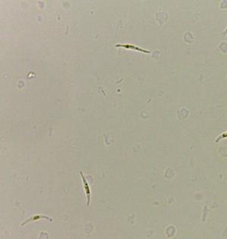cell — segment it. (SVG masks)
Listing matches in <instances>:
<instances>
[{
  "label": "cell",
  "instance_id": "cell-2",
  "mask_svg": "<svg viewBox=\"0 0 227 239\" xmlns=\"http://www.w3.org/2000/svg\"><path fill=\"white\" fill-rule=\"evenodd\" d=\"M116 47H123V48H131V49H134V50H137V51L139 52H142L144 53H150V51H148V50L143 49V48H140L139 47L132 46V45H130V44H117Z\"/></svg>",
  "mask_w": 227,
  "mask_h": 239
},
{
  "label": "cell",
  "instance_id": "cell-1",
  "mask_svg": "<svg viewBox=\"0 0 227 239\" xmlns=\"http://www.w3.org/2000/svg\"><path fill=\"white\" fill-rule=\"evenodd\" d=\"M80 175L82 178V180H83V186H84V189H85V192L86 195V198H87V202L86 205H90V200H91V191H90V185H89L88 182L86 181V178L83 176V173L82 171H80Z\"/></svg>",
  "mask_w": 227,
  "mask_h": 239
},
{
  "label": "cell",
  "instance_id": "cell-3",
  "mask_svg": "<svg viewBox=\"0 0 227 239\" xmlns=\"http://www.w3.org/2000/svg\"><path fill=\"white\" fill-rule=\"evenodd\" d=\"M49 219V220H50V221H52V219H50V218H49L48 216H46L36 215V216H31L30 218H29L28 219H27L25 222H24V223H22V226H24V225L27 224V223H28L30 222H36V221L39 220V219Z\"/></svg>",
  "mask_w": 227,
  "mask_h": 239
}]
</instances>
